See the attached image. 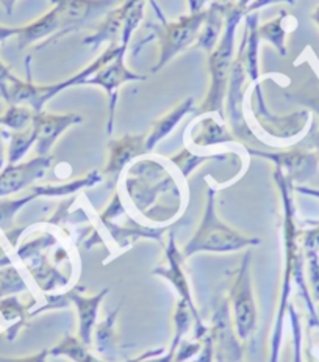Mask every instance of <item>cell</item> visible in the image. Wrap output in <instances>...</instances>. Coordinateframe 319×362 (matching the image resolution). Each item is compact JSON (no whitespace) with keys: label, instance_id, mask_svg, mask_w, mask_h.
<instances>
[{"label":"cell","instance_id":"6da1fadb","mask_svg":"<svg viewBox=\"0 0 319 362\" xmlns=\"http://www.w3.org/2000/svg\"><path fill=\"white\" fill-rule=\"evenodd\" d=\"M244 16V10L239 8L236 2L226 6V23H224L221 38L216 47L208 54L210 88L204 103L198 108L200 113H219V117L224 118V103H226L230 69L235 60L236 28Z\"/></svg>","mask_w":319,"mask_h":362},{"label":"cell","instance_id":"7a4b0ae2","mask_svg":"<svg viewBox=\"0 0 319 362\" xmlns=\"http://www.w3.org/2000/svg\"><path fill=\"white\" fill-rule=\"evenodd\" d=\"M150 5L154 6V10L157 13V16L160 19V23H146L144 27L150 32V36L144 38L136 45V49L133 50V55L140 54V50L146 42L150 41H158L160 46V55H158V62L152 69V72H158L160 69H163L166 64H168L171 60L176 59V57L183 52L185 49L194 45L199 38V33L204 27L205 18H207V10H200L199 13H190L186 16H180L176 21H168L164 18V14L162 8L157 5L155 0H149Z\"/></svg>","mask_w":319,"mask_h":362},{"label":"cell","instance_id":"3957f363","mask_svg":"<svg viewBox=\"0 0 319 362\" xmlns=\"http://www.w3.org/2000/svg\"><path fill=\"white\" fill-rule=\"evenodd\" d=\"M121 45L116 46L112 45L110 47H107L102 54H100L96 60L90 63L88 66L82 69L74 77L66 78L63 82H56V83H50V85H38L33 82L32 77V57H27L25 60V69H27V78L23 81V78L14 77L10 86H8V100L6 104H16V105H27L30 107L35 113H40L44 110V107L47 103H50L58 94H61L63 91H66L68 88H72V86H78V85H85L86 81L91 76L96 74V72L104 68L107 63H110L116 55L119 54Z\"/></svg>","mask_w":319,"mask_h":362},{"label":"cell","instance_id":"277c9868","mask_svg":"<svg viewBox=\"0 0 319 362\" xmlns=\"http://www.w3.org/2000/svg\"><path fill=\"white\" fill-rule=\"evenodd\" d=\"M60 21V30L50 36L49 40L41 42L36 50L46 49L50 45H55L64 36L74 33L91 21L104 18L108 11H112L121 0H50Z\"/></svg>","mask_w":319,"mask_h":362},{"label":"cell","instance_id":"5b68a950","mask_svg":"<svg viewBox=\"0 0 319 362\" xmlns=\"http://www.w3.org/2000/svg\"><path fill=\"white\" fill-rule=\"evenodd\" d=\"M251 110L252 117L257 119L258 126L262 127L263 132L270 136L279 140H291L296 139L297 135L306 132L308 122L311 121V115L308 110H299L291 115H284V117H277L270 112L266 105V100L262 90V78L258 82L252 83L251 90Z\"/></svg>","mask_w":319,"mask_h":362},{"label":"cell","instance_id":"8992f818","mask_svg":"<svg viewBox=\"0 0 319 362\" xmlns=\"http://www.w3.org/2000/svg\"><path fill=\"white\" fill-rule=\"evenodd\" d=\"M248 69H246V41L241 40L238 54L231 64L227 93H226V115L236 136L243 140H253V135L244 119L243 104L246 100V82H248Z\"/></svg>","mask_w":319,"mask_h":362},{"label":"cell","instance_id":"52a82bcc","mask_svg":"<svg viewBox=\"0 0 319 362\" xmlns=\"http://www.w3.org/2000/svg\"><path fill=\"white\" fill-rule=\"evenodd\" d=\"M128 46L121 45L119 54L114 59L107 63L104 68H100L96 74L91 76L85 85H94L102 88L108 94V108H110V118H108V134L113 132V121H114V112L116 104H118L119 98V88L124 83L128 82H146L148 76L138 74V72L130 71L126 66V54Z\"/></svg>","mask_w":319,"mask_h":362},{"label":"cell","instance_id":"ba28073f","mask_svg":"<svg viewBox=\"0 0 319 362\" xmlns=\"http://www.w3.org/2000/svg\"><path fill=\"white\" fill-rule=\"evenodd\" d=\"M249 243L248 238L238 235L235 230L229 229L226 224H222L215 215L213 206V192H208V204L205 209L204 220L199 233L195 234L191 248H205V250H230L238 248Z\"/></svg>","mask_w":319,"mask_h":362},{"label":"cell","instance_id":"9c48e42d","mask_svg":"<svg viewBox=\"0 0 319 362\" xmlns=\"http://www.w3.org/2000/svg\"><path fill=\"white\" fill-rule=\"evenodd\" d=\"M83 117L77 113L56 115L42 110L35 113L32 127L36 132V151L40 156H47L52 149L54 143L60 139V135L72 126L82 124Z\"/></svg>","mask_w":319,"mask_h":362},{"label":"cell","instance_id":"30bf717a","mask_svg":"<svg viewBox=\"0 0 319 362\" xmlns=\"http://www.w3.org/2000/svg\"><path fill=\"white\" fill-rule=\"evenodd\" d=\"M252 154L258 157L270 158L275 165L279 166V170L287 173V177L289 180H297V182H306V180L311 179L318 171L319 157L316 152H311L307 149H291L287 152H279V154H266V152L260 151H251Z\"/></svg>","mask_w":319,"mask_h":362},{"label":"cell","instance_id":"8fae6325","mask_svg":"<svg viewBox=\"0 0 319 362\" xmlns=\"http://www.w3.org/2000/svg\"><path fill=\"white\" fill-rule=\"evenodd\" d=\"M50 163H52V158L49 156H40L25 163L6 165L0 171V198L23 190L36 179H41L46 175Z\"/></svg>","mask_w":319,"mask_h":362},{"label":"cell","instance_id":"7c38bea8","mask_svg":"<svg viewBox=\"0 0 319 362\" xmlns=\"http://www.w3.org/2000/svg\"><path fill=\"white\" fill-rule=\"evenodd\" d=\"M141 0H121L119 5H116L112 11H108L102 18V23L97 27V30L92 35L86 36L83 40V46L90 49H97L104 45V42H110L114 45L118 36H121L122 25L126 23V18L132 6Z\"/></svg>","mask_w":319,"mask_h":362},{"label":"cell","instance_id":"4fadbf2b","mask_svg":"<svg viewBox=\"0 0 319 362\" xmlns=\"http://www.w3.org/2000/svg\"><path fill=\"white\" fill-rule=\"evenodd\" d=\"M108 148H110V157H108L105 173L114 176H118L122 168L135 157L149 152L144 135H126L119 140L112 141Z\"/></svg>","mask_w":319,"mask_h":362},{"label":"cell","instance_id":"5bb4252c","mask_svg":"<svg viewBox=\"0 0 319 362\" xmlns=\"http://www.w3.org/2000/svg\"><path fill=\"white\" fill-rule=\"evenodd\" d=\"M58 30H60V21H58L56 11L52 6L47 13L33 21V23L19 27V33L16 36L18 49L23 52V50L36 45V42L41 45V42L49 40L50 36L55 35Z\"/></svg>","mask_w":319,"mask_h":362},{"label":"cell","instance_id":"9a60e30c","mask_svg":"<svg viewBox=\"0 0 319 362\" xmlns=\"http://www.w3.org/2000/svg\"><path fill=\"white\" fill-rule=\"evenodd\" d=\"M198 108H195V99L193 96L186 98L185 100H182L176 108H172L169 113H166L163 118H160L157 121H154L152 124L150 134L148 135L146 139V146L148 149H154L157 144L162 141L163 139H166L174 129L179 126V122L182 121L186 115L194 113Z\"/></svg>","mask_w":319,"mask_h":362},{"label":"cell","instance_id":"2e32d148","mask_svg":"<svg viewBox=\"0 0 319 362\" xmlns=\"http://www.w3.org/2000/svg\"><path fill=\"white\" fill-rule=\"evenodd\" d=\"M258 11L249 13L244 16V33L243 38L246 41V69L252 83L258 82L262 78L260 72V40L258 25H260Z\"/></svg>","mask_w":319,"mask_h":362},{"label":"cell","instance_id":"e0dca14e","mask_svg":"<svg viewBox=\"0 0 319 362\" xmlns=\"http://www.w3.org/2000/svg\"><path fill=\"white\" fill-rule=\"evenodd\" d=\"M227 5L229 4H221L217 2V0H213L207 8L205 23L199 33L198 41H195V46L202 50H205L208 54L216 47L217 41L221 38V33L224 30V23H226Z\"/></svg>","mask_w":319,"mask_h":362},{"label":"cell","instance_id":"ac0fdd59","mask_svg":"<svg viewBox=\"0 0 319 362\" xmlns=\"http://www.w3.org/2000/svg\"><path fill=\"white\" fill-rule=\"evenodd\" d=\"M288 18V13L282 10L277 18H274L267 23L258 25V36L262 41H267L275 47V50L282 55L287 57L288 49H287V36H288V28L285 25V19Z\"/></svg>","mask_w":319,"mask_h":362},{"label":"cell","instance_id":"d6986e66","mask_svg":"<svg viewBox=\"0 0 319 362\" xmlns=\"http://www.w3.org/2000/svg\"><path fill=\"white\" fill-rule=\"evenodd\" d=\"M191 130H194V135H191V139L199 146H208V144L226 143L231 140L224 126L217 124L212 117H207L202 121H194Z\"/></svg>","mask_w":319,"mask_h":362},{"label":"cell","instance_id":"ffe728a7","mask_svg":"<svg viewBox=\"0 0 319 362\" xmlns=\"http://www.w3.org/2000/svg\"><path fill=\"white\" fill-rule=\"evenodd\" d=\"M33 117L35 112L30 107L8 104V108L0 117V126L8 127L14 130V132H19V130H25L32 126Z\"/></svg>","mask_w":319,"mask_h":362},{"label":"cell","instance_id":"44dd1931","mask_svg":"<svg viewBox=\"0 0 319 362\" xmlns=\"http://www.w3.org/2000/svg\"><path fill=\"white\" fill-rule=\"evenodd\" d=\"M36 143V132L30 126L25 130H19V132L10 134V148H8V165L19 163L28 149H30Z\"/></svg>","mask_w":319,"mask_h":362},{"label":"cell","instance_id":"7402d4cb","mask_svg":"<svg viewBox=\"0 0 319 362\" xmlns=\"http://www.w3.org/2000/svg\"><path fill=\"white\" fill-rule=\"evenodd\" d=\"M146 2L148 0H141L132 6V10L128 11L126 23L122 25V32H121V45H130V40L135 33V30L138 27L141 25L143 19H144V13H146Z\"/></svg>","mask_w":319,"mask_h":362},{"label":"cell","instance_id":"603a6c76","mask_svg":"<svg viewBox=\"0 0 319 362\" xmlns=\"http://www.w3.org/2000/svg\"><path fill=\"white\" fill-rule=\"evenodd\" d=\"M36 197L32 193L30 197H25L23 199H16V201H0V226H5L6 223H10L13 220L14 214H16L20 207L25 206L28 201L35 199Z\"/></svg>","mask_w":319,"mask_h":362},{"label":"cell","instance_id":"cb8c5ba5","mask_svg":"<svg viewBox=\"0 0 319 362\" xmlns=\"http://www.w3.org/2000/svg\"><path fill=\"white\" fill-rule=\"evenodd\" d=\"M14 77L16 76L11 72V68L0 59V96L4 98L5 103L8 100V86Z\"/></svg>","mask_w":319,"mask_h":362},{"label":"cell","instance_id":"d4e9b609","mask_svg":"<svg viewBox=\"0 0 319 362\" xmlns=\"http://www.w3.org/2000/svg\"><path fill=\"white\" fill-rule=\"evenodd\" d=\"M303 243H306L307 252L310 256H313L319 251V224L311 230H307L306 235H303Z\"/></svg>","mask_w":319,"mask_h":362},{"label":"cell","instance_id":"484cf974","mask_svg":"<svg viewBox=\"0 0 319 362\" xmlns=\"http://www.w3.org/2000/svg\"><path fill=\"white\" fill-rule=\"evenodd\" d=\"M274 4H288V5H294L296 0H252L251 5L248 6V10H246V14L253 13V11H258L265 8V6H270Z\"/></svg>","mask_w":319,"mask_h":362},{"label":"cell","instance_id":"4316f807","mask_svg":"<svg viewBox=\"0 0 319 362\" xmlns=\"http://www.w3.org/2000/svg\"><path fill=\"white\" fill-rule=\"evenodd\" d=\"M19 27H8V25H0V45L5 42L6 40L13 38V36H18Z\"/></svg>","mask_w":319,"mask_h":362},{"label":"cell","instance_id":"83f0119b","mask_svg":"<svg viewBox=\"0 0 319 362\" xmlns=\"http://www.w3.org/2000/svg\"><path fill=\"white\" fill-rule=\"evenodd\" d=\"M208 0H188V8H190V13H199L200 10H204V6L207 5Z\"/></svg>","mask_w":319,"mask_h":362},{"label":"cell","instance_id":"f1b7e54d","mask_svg":"<svg viewBox=\"0 0 319 362\" xmlns=\"http://www.w3.org/2000/svg\"><path fill=\"white\" fill-rule=\"evenodd\" d=\"M16 4H18V0H0V5L4 6V10L6 14H8V16H13L14 6H16Z\"/></svg>","mask_w":319,"mask_h":362},{"label":"cell","instance_id":"f546056e","mask_svg":"<svg viewBox=\"0 0 319 362\" xmlns=\"http://www.w3.org/2000/svg\"><path fill=\"white\" fill-rule=\"evenodd\" d=\"M5 135H6L5 130H0V171L4 170V165H5V149H4Z\"/></svg>","mask_w":319,"mask_h":362},{"label":"cell","instance_id":"4dcf8cb0","mask_svg":"<svg viewBox=\"0 0 319 362\" xmlns=\"http://www.w3.org/2000/svg\"><path fill=\"white\" fill-rule=\"evenodd\" d=\"M297 192L303 193V194H308V197L319 198V190H313V188H308V187H297Z\"/></svg>","mask_w":319,"mask_h":362},{"label":"cell","instance_id":"1f68e13d","mask_svg":"<svg viewBox=\"0 0 319 362\" xmlns=\"http://www.w3.org/2000/svg\"><path fill=\"white\" fill-rule=\"evenodd\" d=\"M311 144L316 148V154L319 157V130L315 134H311Z\"/></svg>","mask_w":319,"mask_h":362},{"label":"cell","instance_id":"d6a6232c","mask_svg":"<svg viewBox=\"0 0 319 362\" xmlns=\"http://www.w3.org/2000/svg\"><path fill=\"white\" fill-rule=\"evenodd\" d=\"M310 18H311V21H313V23H315V24L319 27V5L316 6L315 11L310 14Z\"/></svg>","mask_w":319,"mask_h":362},{"label":"cell","instance_id":"836d02e7","mask_svg":"<svg viewBox=\"0 0 319 362\" xmlns=\"http://www.w3.org/2000/svg\"><path fill=\"white\" fill-rule=\"evenodd\" d=\"M217 2H221V4H231V2H235V0H217Z\"/></svg>","mask_w":319,"mask_h":362}]
</instances>
